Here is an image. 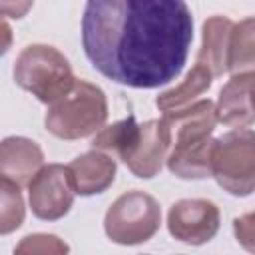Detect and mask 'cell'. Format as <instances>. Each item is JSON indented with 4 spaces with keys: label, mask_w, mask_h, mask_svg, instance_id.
Returning a JSON list of instances; mask_svg holds the SVG:
<instances>
[{
    "label": "cell",
    "mask_w": 255,
    "mask_h": 255,
    "mask_svg": "<svg viewBox=\"0 0 255 255\" xmlns=\"http://www.w3.org/2000/svg\"><path fill=\"white\" fill-rule=\"evenodd\" d=\"M70 245L54 233H32L18 241L14 255H68Z\"/></svg>",
    "instance_id": "cell-18"
},
{
    "label": "cell",
    "mask_w": 255,
    "mask_h": 255,
    "mask_svg": "<svg viewBox=\"0 0 255 255\" xmlns=\"http://www.w3.org/2000/svg\"><path fill=\"white\" fill-rule=\"evenodd\" d=\"M14 80L22 90L48 106L64 98L76 84L68 58L48 44H30L18 54Z\"/></svg>",
    "instance_id": "cell-4"
},
{
    "label": "cell",
    "mask_w": 255,
    "mask_h": 255,
    "mask_svg": "<svg viewBox=\"0 0 255 255\" xmlns=\"http://www.w3.org/2000/svg\"><path fill=\"white\" fill-rule=\"evenodd\" d=\"M243 78H245V86H247V94H249L251 106H253V110H255V72L243 74Z\"/></svg>",
    "instance_id": "cell-21"
},
{
    "label": "cell",
    "mask_w": 255,
    "mask_h": 255,
    "mask_svg": "<svg viewBox=\"0 0 255 255\" xmlns=\"http://www.w3.org/2000/svg\"><path fill=\"white\" fill-rule=\"evenodd\" d=\"M44 167L40 145L28 137H6L0 145V175L14 183L28 185Z\"/></svg>",
    "instance_id": "cell-10"
},
{
    "label": "cell",
    "mask_w": 255,
    "mask_h": 255,
    "mask_svg": "<svg viewBox=\"0 0 255 255\" xmlns=\"http://www.w3.org/2000/svg\"><path fill=\"white\" fill-rule=\"evenodd\" d=\"M219 209L209 199H179L169 207V233L189 245H203L219 231Z\"/></svg>",
    "instance_id": "cell-8"
},
{
    "label": "cell",
    "mask_w": 255,
    "mask_h": 255,
    "mask_svg": "<svg viewBox=\"0 0 255 255\" xmlns=\"http://www.w3.org/2000/svg\"><path fill=\"white\" fill-rule=\"evenodd\" d=\"M171 149V131L163 118L139 124V133L131 149L124 155L128 169L139 179H151L161 171Z\"/></svg>",
    "instance_id": "cell-9"
},
{
    "label": "cell",
    "mask_w": 255,
    "mask_h": 255,
    "mask_svg": "<svg viewBox=\"0 0 255 255\" xmlns=\"http://www.w3.org/2000/svg\"><path fill=\"white\" fill-rule=\"evenodd\" d=\"M227 72H231V76L255 72V16L233 24L229 38Z\"/></svg>",
    "instance_id": "cell-15"
},
{
    "label": "cell",
    "mask_w": 255,
    "mask_h": 255,
    "mask_svg": "<svg viewBox=\"0 0 255 255\" xmlns=\"http://www.w3.org/2000/svg\"><path fill=\"white\" fill-rule=\"evenodd\" d=\"M139 133V124L135 122L133 116H128L120 122H114L110 126H104L92 139V147L104 153H114L120 159L131 149Z\"/></svg>",
    "instance_id": "cell-16"
},
{
    "label": "cell",
    "mask_w": 255,
    "mask_h": 255,
    "mask_svg": "<svg viewBox=\"0 0 255 255\" xmlns=\"http://www.w3.org/2000/svg\"><path fill=\"white\" fill-rule=\"evenodd\" d=\"M0 191H2V207H0V233L8 235L12 231H16L26 215V207H24V199L20 193V185L4 179L0 181Z\"/></svg>",
    "instance_id": "cell-17"
},
{
    "label": "cell",
    "mask_w": 255,
    "mask_h": 255,
    "mask_svg": "<svg viewBox=\"0 0 255 255\" xmlns=\"http://www.w3.org/2000/svg\"><path fill=\"white\" fill-rule=\"evenodd\" d=\"M211 177L235 197H247L255 191V131L231 129L215 139Z\"/></svg>",
    "instance_id": "cell-5"
},
{
    "label": "cell",
    "mask_w": 255,
    "mask_h": 255,
    "mask_svg": "<svg viewBox=\"0 0 255 255\" xmlns=\"http://www.w3.org/2000/svg\"><path fill=\"white\" fill-rule=\"evenodd\" d=\"M161 118L171 131L167 169L181 179L211 177V151L215 143L211 133L217 124L215 104L211 100H199Z\"/></svg>",
    "instance_id": "cell-2"
},
{
    "label": "cell",
    "mask_w": 255,
    "mask_h": 255,
    "mask_svg": "<svg viewBox=\"0 0 255 255\" xmlns=\"http://www.w3.org/2000/svg\"><path fill=\"white\" fill-rule=\"evenodd\" d=\"M233 22L225 16H211L201 28V48L197 52V64H203L213 78L227 72V54Z\"/></svg>",
    "instance_id": "cell-12"
},
{
    "label": "cell",
    "mask_w": 255,
    "mask_h": 255,
    "mask_svg": "<svg viewBox=\"0 0 255 255\" xmlns=\"http://www.w3.org/2000/svg\"><path fill=\"white\" fill-rule=\"evenodd\" d=\"M0 8H2V14H4V16L22 18V16L32 8V2H16V4H12V2H2Z\"/></svg>",
    "instance_id": "cell-20"
},
{
    "label": "cell",
    "mask_w": 255,
    "mask_h": 255,
    "mask_svg": "<svg viewBox=\"0 0 255 255\" xmlns=\"http://www.w3.org/2000/svg\"><path fill=\"white\" fill-rule=\"evenodd\" d=\"M215 114L217 122L235 129H243L255 122V110L251 106L243 74L231 76V80L221 88L215 104Z\"/></svg>",
    "instance_id": "cell-13"
},
{
    "label": "cell",
    "mask_w": 255,
    "mask_h": 255,
    "mask_svg": "<svg viewBox=\"0 0 255 255\" xmlns=\"http://www.w3.org/2000/svg\"><path fill=\"white\" fill-rule=\"evenodd\" d=\"M233 233H235L237 243L245 251L255 255V211L235 217L233 219Z\"/></svg>",
    "instance_id": "cell-19"
},
{
    "label": "cell",
    "mask_w": 255,
    "mask_h": 255,
    "mask_svg": "<svg viewBox=\"0 0 255 255\" xmlns=\"http://www.w3.org/2000/svg\"><path fill=\"white\" fill-rule=\"evenodd\" d=\"M74 195L76 187L68 165L48 163L28 183V199L32 213L46 221L64 217L74 203Z\"/></svg>",
    "instance_id": "cell-7"
},
{
    "label": "cell",
    "mask_w": 255,
    "mask_h": 255,
    "mask_svg": "<svg viewBox=\"0 0 255 255\" xmlns=\"http://www.w3.org/2000/svg\"><path fill=\"white\" fill-rule=\"evenodd\" d=\"M161 223L157 199L145 191L133 189L120 195L106 211V235L120 245H137L151 239Z\"/></svg>",
    "instance_id": "cell-6"
},
{
    "label": "cell",
    "mask_w": 255,
    "mask_h": 255,
    "mask_svg": "<svg viewBox=\"0 0 255 255\" xmlns=\"http://www.w3.org/2000/svg\"><path fill=\"white\" fill-rule=\"evenodd\" d=\"M108 120V100L102 88L76 80L74 88L46 112V129L60 139H80L98 133Z\"/></svg>",
    "instance_id": "cell-3"
},
{
    "label": "cell",
    "mask_w": 255,
    "mask_h": 255,
    "mask_svg": "<svg viewBox=\"0 0 255 255\" xmlns=\"http://www.w3.org/2000/svg\"><path fill=\"white\" fill-rule=\"evenodd\" d=\"M193 40L181 0H92L82 16L90 64L116 84L157 88L179 76Z\"/></svg>",
    "instance_id": "cell-1"
},
{
    "label": "cell",
    "mask_w": 255,
    "mask_h": 255,
    "mask_svg": "<svg viewBox=\"0 0 255 255\" xmlns=\"http://www.w3.org/2000/svg\"><path fill=\"white\" fill-rule=\"evenodd\" d=\"M211 82H213V74L203 64H197L195 62L193 68L187 72L185 80L179 86H175V88H171V90H167V92H163V94H159L155 98V106L163 114L183 110V108L195 104V100L203 92L209 90Z\"/></svg>",
    "instance_id": "cell-14"
},
{
    "label": "cell",
    "mask_w": 255,
    "mask_h": 255,
    "mask_svg": "<svg viewBox=\"0 0 255 255\" xmlns=\"http://www.w3.org/2000/svg\"><path fill=\"white\" fill-rule=\"evenodd\" d=\"M2 32H4V38H6V42L2 44V52H8V48H10V28H8L6 20H2Z\"/></svg>",
    "instance_id": "cell-22"
},
{
    "label": "cell",
    "mask_w": 255,
    "mask_h": 255,
    "mask_svg": "<svg viewBox=\"0 0 255 255\" xmlns=\"http://www.w3.org/2000/svg\"><path fill=\"white\" fill-rule=\"evenodd\" d=\"M68 169L72 173L76 193L84 197L106 191L116 177L114 157L98 149L78 155L72 163H68Z\"/></svg>",
    "instance_id": "cell-11"
}]
</instances>
